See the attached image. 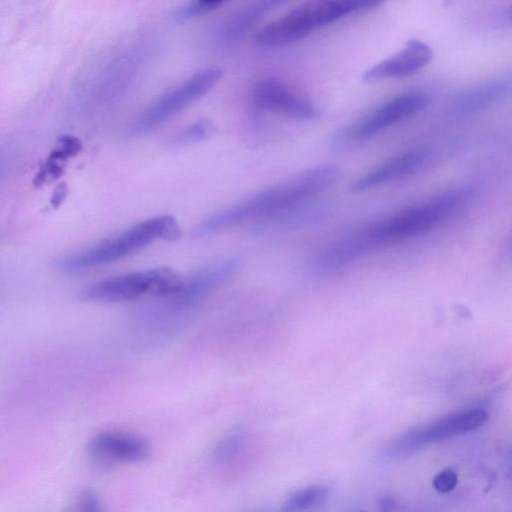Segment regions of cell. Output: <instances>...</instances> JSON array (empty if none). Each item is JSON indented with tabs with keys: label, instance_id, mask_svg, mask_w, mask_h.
I'll use <instances>...</instances> for the list:
<instances>
[{
	"label": "cell",
	"instance_id": "obj_1",
	"mask_svg": "<svg viewBox=\"0 0 512 512\" xmlns=\"http://www.w3.org/2000/svg\"><path fill=\"white\" fill-rule=\"evenodd\" d=\"M339 171L321 165L290 180L266 188L234 205L205 217L194 229L195 236L209 235L251 220H267L303 205L334 185Z\"/></svg>",
	"mask_w": 512,
	"mask_h": 512
},
{
	"label": "cell",
	"instance_id": "obj_2",
	"mask_svg": "<svg viewBox=\"0 0 512 512\" xmlns=\"http://www.w3.org/2000/svg\"><path fill=\"white\" fill-rule=\"evenodd\" d=\"M180 235V226L173 216H155L89 248L63 256L56 266L63 273L75 274L120 260L155 240L174 241Z\"/></svg>",
	"mask_w": 512,
	"mask_h": 512
},
{
	"label": "cell",
	"instance_id": "obj_3",
	"mask_svg": "<svg viewBox=\"0 0 512 512\" xmlns=\"http://www.w3.org/2000/svg\"><path fill=\"white\" fill-rule=\"evenodd\" d=\"M470 197L471 191L466 188L449 190L361 229L368 251L431 230L458 211Z\"/></svg>",
	"mask_w": 512,
	"mask_h": 512
},
{
	"label": "cell",
	"instance_id": "obj_4",
	"mask_svg": "<svg viewBox=\"0 0 512 512\" xmlns=\"http://www.w3.org/2000/svg\"><path fill=\"white\" fill-rule=\"evenodd\" d=\"M353 11L355 0H307L263 27L255 36V44L273 48L293 43Z\"/></svg>",
	"mask_w": 512,
	"mask_h": 512
},
{
	"label": "cell",
	"instance_id": "obj_5",
	"mask_svg": "<svg viewBox=\"0 0 512 512\" xmlns=\"http://www.w3.org/2000/svg\"><path fill=\"white\" fill-rule=\"evenodd\" d=\"M184 278L169 267H157L122 274L97 281L80 293L82 300L91 303H119L143 295L168 297L177 293Z\"/></svg>",
	"mask_w": 512,
	"mask_h": 512
},
{
	"label": "cell",
	"instance_id": "obj_6",
	"mask_svg": "<svg viewBox=\"0 0 512 512\" xmlns=\"http://www.w3.org/2000/svg\"><path fill=\"white\" fill-rule=\"evenodd\" d=\"M217 67L203 69L164 93L132 123L131 134H141L175 116L209 92L221 79Z\"/></svg>",
	"mask_w": 512,
	"mask_h": 512
},
{
	"label": "cell",
	"instance_id": "obj_7",
	"mask_svg": "<svg viewBox=\"0 0 512 512\" xmlns=\"http://www.w3.org/2000/svg\"><path fill=\"white\" fill-rule=\"evenodd\" d=\"M250 97L252 103L262 110L293 118L312 120L320 115L314 103L275 79L258 80L251 89Z\"/></svg>",
	"mask_w": 512,
	"mask_h": 512
},
{
	"label": "cell",
	"instance_id": "obj_8",
	"mask_svg": "<svg viewBox=\"0 0 512 512\" xmlns=\"http://www.w3.org/2000/svg\"><path fill=\"white\" fill-rule=\"evenodd\" d=\"M240 263L236 258L213 261L197 269L187 279L184 278L181 289L168 297L167 304L174 308L191 305L199 301L221 284L229 280L238 271Z\"/></svg>",
	"mask_w": 512,
	"mask_h": 512
},
{
	"label": "cell",
	"instance_id": "obj_9",
	"mask_svg": "<svg viewBox=\"0 0 512 512\" xmlns=\"http://www.w3.org/2000/svg\"><path fill=\"white\" fill-rule=\"evenodd\" d=\"M427 103V96L418 91L407 92L396 96L358 124L352 135L358 140L370 138L423 110Z\"/></svg>",
	"mask_w": 512,
	"mask_h": 512
},
{
	"label": "cell",
	"instance_id": "obj_10",
	"mask_svg": "<svg viewBox=\"0 0 512 512\" xmlns=\"http://www.w3.org/2000/svg\"><path fill=\"white\" fill-rule=\"evenodd\" d=\"M92 456L101 462H142L149 458L151 447L140 436L106 431L95 435L89 443Z\"/></svg>",
	"mask_w": 512,
	"mask_h": 512
},
{
	"label": "cell",
	"instance_id": "obj_11",
	"mask_svg": "<svg viewBox=\"0 0 512 512\" xmlns=\"http://www.w3.org/2000/svg\"><path fill=\"white\" fill-rule=\"evenodd\" d=\"M431 58L429 45L420 40H410L393 56L365 71L362 78L366 82H374L409 76L426 66Z\"/></svg>",
	"mask_w": 512,
	"mask_h": 512
},
{
	"label": "cell",
	"instance_id": "obj_12",
	"mask_svg": "<svg viewBox=\"0 0 512 512\" xmlns=\"http://www.w3.org/2000/svg\"><path fill=\"white\" fill-rule=\"evenodd\" d=\"M427 157L428 153L423 149L396 156L355 180L350 189L352 192H364L406 177L417 171Z\"/></svg>",
	"mask_w": 512,
	"mask_h": 512
},
{
	"label": "cell",
	"instance_id": "obj_13",
	"mask_svg": "<svg viewBox=\"0 0 512 512\" xmlns=\"http://www.w3.org/2000/svg\"><path fill=\"white\" fill-rule=\"evenodd\" d=\"M488 413L480 408L460 410L446 415L428 426L417 427L425 446L430 443L461 436L482 427Z\"/></svg>",
	"mask_w": 512,
	"mask_h": 512
},
{
	"label": "cell",
	"instance_id": "obj_14",
	"mask_svg": "<svg viewBox=\"0 0 512 512\" xmlns=\"http://www.w3.org/2000/svg\"><path fill=\"white\" fill-rule=\"evenodd\" d=\"M288 0H253L232 16L218 33V41L229 44L240 38L263 15Z\"/></svg>",
	"mask_w": 512,
	"mask_h": 512
},
{
	"label": "cell",
	"instance_id": "obj_15",
	"mask_svg": "<svg viewBox=\"0 0 512 512\" xmlns=\"http://www.w3.org/2000/svg\"><path fill=\"white\" fill-rule=\"evenodd\" d=\"M509 80L498 79L474 87L460 95L454 104L457 113L469 114L497 102L510 93Z\"/></svg>",
	"mask_w": 512,
	"mask_h": 512
},
{
	"label": "cell",
	"instance_id": "obj_16",
	"mask_svg": "<svg viewBox=\"0 0 512 512\" xmlns=\"http://www.w3.org/2000/svg\"><path fill=\"white\" fill-rule=\"evenodd\" d=\"M330 496V489L325 486H309L292 493L284 502L286 511L314 509L324 504Z\"/></svg>",
	"mask_w": 512,
	"mask_h": 512
},
{
	"label": "cell",
	"instance_id": "obj_17",
	"mask_svg": "<svg viewBox=\"0 0 512 512\" xmlns=\"http://www.w3.org/2000/svg\"><path fill=\"white\" fill-rule=\"evenodd\" d=\"M213 131V124L207 118H201L181 129L168 139L171 146H184L207 139Z\"/></svg>",
	"mask_w": 512,
	"mask_h": 512
},
{
	"label": "cell",
	"instance_id": "obj_18",
	"mask_svg": "<svg viewBox=\"0 0 512 512\" xmlns=\"http://www.w3.org/2000/svg\"><path fill=\"white\" fill-rule=\"evenodd\" d=\"M247 433L240 428L227 432L216 444L213 455L218 461H226L237 456L246 446Z\"/></svg>",
	"mask_w": 512,
	"mask_h": 512
},
{
	"label": "cell",
	"instance_id": "obj_19",
	"mask_svg": "<svg viewBox=\"0 0 512 512\" xmlns=\"http://www.w3.org/2000/svg\"><path fill=\"white\" fill-rule=\"evenodd\" d=\"M228 0H190L178 10L176 17L180 20L190 19L212 11Z\"/></svg>",
	"mask_w": 512,
	"mask_h": 512
},
{
	"label": "cell",
	"instance_id": "obj_20",
	"mask_svg": "<svg viewBox=\"0 0 512 512\" xmlns=\"http://www.w3.org/2000/svg\"><path fill=\"white\" fill-rule=\"evenodd\" d=\"M81 147V142L77 138L65 136L60 140V146L51 153L49 159L59 163L69 157L77 155Z\"/></svg>",
	"mask_w": 512,
	"mask_h": 512
},
{
	"label": "cell",
	"instance_id": "obj_21",
	"mask_svg": "<svg viewBox=\"0 0 512 512\" xmlns=\"http://www.w3.org/2000/svg\"><path fill=\"white\" fill-rule=\"evenodd\" d=\"M457 480L458 478L455 471L445 469L434 477L433 486L438 492L447 493L454 489Z\"/></svg>",
	"mask_w": 512,
	"mask_h": 512
},
{
	"label": "cell",
	"instance_id": "obj_22",
	"mask_svg": "<svg viewBox=\"0 0 512 512\" xmlns=\"http://www.w3.org/2000/svg\"><path fill=\"white\" fill-rule=\"evenodd\" d=\"M79 508L83 511H100L101 505L97 495L91 490H84L78 500Z\"/></svg>",
	"mask_w": 512,
	"mask_h": 512
},
{
	"label": "cell",
	"instance_id": "obj_23",
	"mask_svg": "<svg viewBox=\"0 0 512 512\" xmlns=\"http://www.w3.org/2000/svg\"><path fill=\"white\" fill-rule=\"evenodd\" d=\"M379 506H380L381 510H383V511H390L395 508L396 501L394 498H392L390 496H383L379 500Z\"/></svg>",
	"mask_w": 512,
	"mask_h": 512
},
{
	"label": "cell",
	"instance_id": "obj_24",
	"mask_svg": "<svg viewBox=\"0 0 512 512\" xmlns=\"http://www.w3.org/2000/svg\"><path fill=\"white\" fill-rule=\"evenodd\" d=\"M66 189H65V186L64 184L60 185L57 190L55 191L53 197H52V205L53 206H57L58 204L61 203V201L64 199L65 197V192Z\"/></svg>",
	"mask_w": 512,
	"mask_h": 512
},
{
	"label": "cell",
	"instance_id": "obj_25",
	"mask_svg": "<svg viewBox=\"0 0 512 512\" xmlns=\"http://www.w3.org/2000/svg\"><path fill=\"white\" fill-rule=\"evenodd\" d=\"M355 1H356V11H357V10L375 6L384 0H355Z\"/></svg>",
	"mask_w": 512,
	"mask_h": 512
},
{
	"label": "cell",
	"instance_id": "obj_26",
	"mask_svg": "<svg viewBox=\"0 0 512 512\" xmlns=\"http://www.w3.org/2000/svg\"><path fill=\"white\" fill-rule=\"evenodd\" d=\"M3 173H4V168H3V165L0 162V179H1L2 175H3Z\"/></svg>",
	"mask_w": 512,
	"mask_h": 512
}]
</instances>
